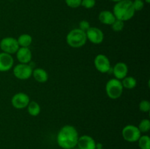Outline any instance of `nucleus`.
I'll use <instances>...</instances> for the list:
<instances>
[{"instance_id":"nucleus-14","label":"nucleus","mask_w":150,"mask_h":149,"mask_svg":"<svg viewBox=\"0 0 150 149\" xmlns=\"http://www.w3.org/2000/svg\"><path fill=\"white\" fill-rule=\"evenodd\" d=\"M16 54L18 61L21 64H29L32 61V53L29 48L20 47Z\"/></svg>"},{"instance_id":"nucleus-26","label":"nucleus","mask_w":150,"mask_h":149,"mask_svg":"<svg viewBox=\"0 0 150 149\" xmlns=\"http://www.w3.org/2000/svg\"><path fill=\"white\" fill-rule=\"evenodd\" d=\"M133 6L135 11H141L144 7V0H134L133 1Z\"/></svg>"},{"instance_id":"nucleus-25","label":"nucleus","mask_w":150,"mask_h":149,"mask_svg":"<svg viewBox=\"0 0 150 149\" xmlns=\"http://www.w3.org/2000/svg\"><path fill=\"white\" fill-rule=\"evenodd\" d=\"M96 4V0H82L81 5L86 9H92Z\"/></svg>"},{"instance_id":"nucleus-4","label":"nucleus","mask_w":150,"mask_h":149,"mask_svg":"<svg viewBox=\"0 0 150 149\" xmlns=\"http://www.w3.org/2000/svg\"><path fill=\"white\" fill-rule=\"evenodd\" d=\"M123 86L121 80L116 78L110 79L105 85V92L110 99H117L122 96Z\"/></svg>"},{"instance_id":"nucleus-17","label":"nucleus","mask_w":150,"mask_h":149,"mask_svg":"<svg viewBox=\"0 0 150 149\" xmlns=\"http://www.w3.org/2000/svg\"><path fill=\"white\" fill-rule=\"evenodd\" d=\"M32 37L28 34H22L17 39L19 47H23V48H29L32 42Z\"/></svg>"},{"instance_id":"nucleus-2","label":"nucleus","mask_w":150,"mask_h":149,"mask_svg":"<svg viewBox=\"0 0 150 149\" xmlns=\"http://www.w3.org/2000/svg\"><path fill=\"white\" fill-rule=\"evenodd\" d=\"M136 11L131 0H122L115 4L113 8V13L117 19L122 21L130 20L134 16Z\"/></svg>"},{"instance_id":"nucleus-20","label":"nucleus","mask_w":150,"mask_h":149,"mask_svg":"<svg viewBox=\"0 0 150 149\" xmlns=\"http://www.w3.org/2000/svg\"><path fill=\"white\" fill-rule=\"evenodd\" d=\"M137 142L141 149H150V138L148 135H141Z\"/></svg>"},{"instance_id":"nucleus-13","label":"nucleus","mask_w":150,"mask_h":149,"mask_svg":"<svg viewBox=\"0 0 150 149\" xmlns=\"http://www.w3.org/2000/svg\"><path fill=\"white\" fill-rule=\"evenodd\" d=\"M111 70H112L113 74L115 77L114 78L121 80L126 76H127L128 67L124 62H117Z\"/></svg>"},{"instance_id":"nucleus-7","label":"nucleus","mask_w":150,"mask_h":149,"mask_svg":"<svg viewBox=\"0 0 150 149\" xmlns=\"http://www.w3.org/2000/svg\"><path fill=\"white\" fill-rule=\"evenodd\" d=\"M20 48L18 43L17 39L13 37H7L0 41V48L4 53L12 54L16 53L18 48Z\"/></svg>"},{"instance_id":"nucleus-24","label":"nucleus","mask_w":150,"mask_h":149,"mask_svg":"<svg viewBox=\"0 0 150 149\" xmlns=\"http://www.w3.org/2000/svg\"><path fill=\"white\" fill-rule=\"evenodd\" d=\"M66 4L70 8H78L81 5L82 0H64Z\"/></svg>"},{"instance_id":"nucleus-12","label":"nucleus","mask_w":150,"mask_h":149,"mask_svg":"<svg viewBox=\"0 0 150 149\" xmlns=\"http://www.w3.org/2000/svg\"><path fill=\"white\" fill-rule=\"evenodd\" d=\"M14 64V59L10 54L0 53V72H7L11 70Z\"/></svg>"},{"instance_id":"nucleus-6","label":"nucleus","mask_w":150,"mask_h":149,"mask_svg":"<svg viewBox=\"0 0 150 149\" xmlns=\"http://www.w3.org/2000/svg\"><path fill=\"white\" fill-rule=\"evenodd\" d=\"M33 67L30 64H17L13 68V74L16 78L19 80H27L32 75Z\"/></svg>"},{"instance_id":"nucleus-21","label":"nucleus","mask_w":150,"mask_h":149,"mask_svg":"<svg viewBox=\"0 0 150 149\" xmlns=\"http://www.w3.org/2000/svg\"><path fill=\"white\" fill-rule=\"evenodd\" d=\"M138 128H139L141 133L148 132L150 129V121L147 118H144V119L142 120L141 122L139 123Z\"/></svg>"},{"instance_id":"nucleus-19","label":"nucleus","mask_w":150,"mask_h":149,"mask_svg":"<svg viewBox=\"0 0 150 149\" xmlns=\"http://www.w3.org/2000/svg\"><path fill=\"white\" fill-rule=\"evenodd\" d=\"M123 88L127 89H133L137 86V80L132 76H126L121 80Z\"/></svg>"},{"instance_id":"nucleus-3","label":"nucleus","mask_w":150,"mask_h":149,"mask_svg":"<svg viewBox=\"0 0 150 149\" xmlns=\"http://www.w3.org/2000/svg\"><path fill=\"white\" fill-rule=\"evenodd\" d=\"M87 41L86 32L80 29H74L70 31L66 37L67 45L73 48H79L83 47Z\"/></svg>"},{"instance_id":"nucleus-15","label":"nucleus","mask_w":150,"mask_h":149,"mask_svg":"<svg viewBox=\"0 0 150 149\" xmlns=\"http://www.w3.org/2000/svg\"><path fill=\"white\" fill-rule=\"evenodd\" d=\"M98 19H99L100 22L103 24L111 26L117 18L114 16L113 12L109 11V10H103L99 13Z\"/></svg>"},{"instance_id":"nucleus-8","label":"nucleus","mask_w":150,"mask_h":149,"mask_svg":"<svg viewBox=\"0 0 150 149\" xmlns=\"http://www.w3.org/2000/svg\"><path fill=\"white\" fill-rule=\"evenodd\" d=\"M94 64L96 70L101 73H108L111 70L109 59L103 54H98L95 56Z\"/></svg>"},{"instance_id":"nucleus-30","label":"nucleus","mask_w":150,"mask_h":149,"mask_svg":"<svg viewBox=\"0 0 150 149\" xmlns=\"http://www.w3.org/2000/svg\"><path fill=\"white\" fill-rule=\"evenodd\" d=\"M73 149H79V148H73Z\"/></svg>"},{"instance_id":"nucleus-18","label":"nucleus","mask_w":150,"mask_h":149,"mask_svg":"<svg viewBox=\"0 0 150 149\" xmlns=\"http://www.w3.org/2000/svg\"><path fill=\"white\" fill-rule=\"evenodd\" d=\"M27 111L29 114L32 116H38L40 113L41 108L39 104L35 101H32L29 102V105H27Z\"/></svg>"},{"instance_id":"nucleus-1","label":"nucleus","mask_w":150,"mask_h":149,"mask_svg":"<svg viewBox=\"0 0 150 149\" xmlns=\"http://www.w3.org/2000/svg\"><path fill=\"white\" fill-rule=\"evenodd\" d=\"M79 134L78 130L72 125L62 127L57 136V143L62 149H73L76 147Z\"/></svg>"},{"instance_id":"nucleus-10","label":"nucleus","mask_w":150,"mask_h":149,"mask_svg":"<svg viewBox=\"0 0 150 149\" xmlns=\"http://www.w3.org/2000/svg\"><path fill=\"white\" fill-rule=\"evenodd\" d=\"M87 40L92 43L98 45L102 43L104 39V34L102 30L97 27H90L86 32Z\"/></svg>"},{"instance_id":"nucleus-16","label":"nucleus","mask_w":150,"mask_h":149,"mask_svg":"<svg viewBox=\"0 0 150 149\" xmlns=\"http://www.w3.org/2000/svg\"><path fill=\"white\" fill-rule=\"evenodd\" d=\"M35 80L38 83H45L48 80V74L42 68L34 69L32 71V75Z\"/></svg>"},{"instance_id":"nucleus-5","label":"nucleus","mask_w":150,"mask_h":149,"mask_svg":"<svg viewBox=\"0 0 150 149\" xmlns=\"http://www.w3.org/2000/svg\"><path fill=\"white\" fill-rule=\"evenodd\" d=\"M122 135L125 141L129 143H135L139 140V137L142 135V133L139 131L138 127L129 124L122 129Z\"/></svg>"},{"instance_id":"nucleus-11","label":"nucleus","mask_w":150,"mask_h":149,"mask_svg":"<svg viewBox=\"0 0 150 149\" xmlns=\"http://www.w3.org/2000/svg\"><path fill=\"white\" fill-rule=\"evenodd\" d=\"M96 144V142L93 137L84 134L79 136L76 147L79 149H95Z\"/></svg>"},{"instance_id":"nucleus-29","label":"nucleus","mask_w":150,"mask_h":149,"mask_svg":"<svg viewBox=\"0 0 150 149\" xmlns=\"http://www.w3.org/2000/svg\"><path fill=\"white\" fill-rule=\"evenodd\" d=\"M144 1L146 3H147V4H149V3L150 2V0H144Z\"/></svg>"},{"instance_id":"nucleus-31","label":"nucleus","mask_w":150,"mask_h":149,"mask_svg":"<svg viewBox=\"0 0 150 149\" xmlns=\"http://www.w3.org/2000/svg\"><path fill=\"white\" fill-rule=\"evenodd\" d=\"M95 149H103V148H95Z\"/></svg>"},{"instance_id":"nucleus-28","label":"nucleus","mask_w":150,"mask_h":149,"mask_svg":"<svg viewBox=\"0 0 150 149\" xmlns=\"http://www.w3.org/2000/svg\"><path fill=\"white\" fill-rule=\"evenodd\" d=\"M110 1H114V2L117 3V2H118V1H122V0H110Z\"/></svg>"},{"instance_id":"nucleus-22","label":"nucleus","mask_w":150,"mask_h":149,"mask_svg":"<svg viewBox=\"0 0 150 149\" xmlns=\"http://www.w3.org/2000/svg\"><path fill=\"white\" fill-rule=\"evenodd\" d=\"M111 29L114 32H121V31L123 30L125 27V22L122 21V20H118V19H116L115 21L111 25Z\"/></svg>"},{"instance_id":"nucleus-9","label":"nucleus","mask_w":150,"mask_h":149,"mask_svg":"<svg viewBox=\"0 0 150 149\" xmlns=\"http://www.w3.org/2000/svg\"><path fill=\"white\" fill-rule=\"evenodd\" d=\"M30 99L29 96L26 93L23 92H18L16 94L13 95L11 99L12 105L16 109H24L29 105Z\"/></svg>"},{"instance_id":"nucleus-23","label":"nucleus","mask_w":150,"mask_h":149,"mask_svg":"<svg viewBox=\"0 0 150 149\" xmlns=\"http://www.w3.org/2000/svg\"><path fill=\"white\" fill-rule=\"evenodd\" d=\"M139 110L143 112H149L150 110V102L148 100H142L139 103Z\"/></svg>"},{"instance_id":"nucleus-27","label":"nucleus","mask_w":150,"mask_h":149,"mask_svg":"<svg viewBox=\"0 0 150 149\" xmlns=\"http://www.w3.org/2000/svg\"><path fill=\"white\" fill-rule=\"evenodd\" d=\"M90 23H89V21L86 20H82L79 22V28L81 30L83 31V32H86L88 29L90 28Z\"/></svg>"}]
</instances>
